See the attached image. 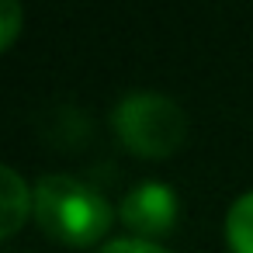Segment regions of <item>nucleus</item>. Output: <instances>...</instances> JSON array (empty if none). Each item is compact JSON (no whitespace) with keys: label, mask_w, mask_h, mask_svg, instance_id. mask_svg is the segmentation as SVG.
<instances>
[{"label":"nucleus","mask_w":253,"mask_h":253,"mask_svg":"<svg viewBox=\"0 0 253 253\" xmlns=\"http://www.w3.org/2000/svg\"><path fill=\"white\" fill-rule=\"evenodd\" d=\"M35 222L45 236L66 243V246H90L108 236L111 229V205L104 194L77 177L49 173L32 191Z\"/></svg>","instance_id":"obj_1"},{"label":"nucleus","mask_w":253,"mask_h":253,"mask_svg":"<svg viewBox=\"0 0 253 253\" xmlns=\"http://www.w3.org/2000/svg\"><path fill=\"white\" fill-rule=\"evenodd\" d=\"M111 128L128 153L160 160L177 153L180 142L187 139V115L173 97L139 90L115 104Z\"/></svg>","instance_id":"obj_2"},{"label":"nucleus","mask_w":253,"mask_h":253,"mask_svg":"<svg viewBox=\"0 0 253 253\" xmlns=\"http://www.w3.org/2000/svg\"><path fill=\"white\" fill-rule=\"evenodd\" d=\"M177 211H180L177 194H173V187L163 184V180H142V184H135V187L125 194L122 208H118L122 222H125L139 239L170 232L173 222H177Z\"/></svg>","instance_id":"obj_3"},{"label":"nucleus","mask_w":253,"mask_h":253,"mask_svg":"<svg viewBox=\"0 0 253 253\" xmlns=\"http://www.w3.org/2000/svg\"><path fill=\"white\" fill-rule=\"evenodd\" d=\"M0 180H4V222H0V236H14L25 218H28V205H35V198L28 194V184L21 180V173L14 167H0Z\"/></svg>","instance_id":"obj_4"},{"label":"nucleus","mask_w":253,"mask_h":253,"mask_svg":"<svg viewBox=\"0 0 253 253\" xmlns=\"http://www.w3.org/2000/svg\"><path fill=\"white\" fill-rule=\"evenodd\" d=\"M225 243L232 253H253V191L239 194L225 215Z\"/></svg>","instance_id":"obj_5"},{"label":"nucleus","mask_w":253,"mask_h":253,"mask_svg":"<svg viewBox=\"0 0 253 253\" xmlns=\"http://www.w3.org/2000/svg\"><path fill=\"white\" fill-rule=\"evenodd\" d=\"M21 32V4L18 0H4L0 4V49H11Z\"/></svg>","instance_id":"obj_6"},{"label":"nucleus","mask_w":253,"mask_h":253,"mask_svg":"<svg viewBox=\"0 0 253 253\" xmlns=\"http://www.w3.org/2000/svg\"><path fill=\"white\" fill-rule=\"evenodd\" d=\"M101 253H170L153 239H139V236H125V239H111Z\"/></svg>","instance_id":"obj_7"}]
</instances>
